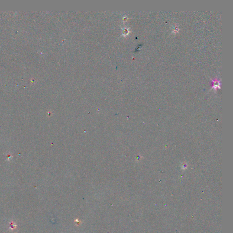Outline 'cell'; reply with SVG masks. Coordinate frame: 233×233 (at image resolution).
Masks as SVG:
<instances>
[{
	"mask_svg": "<svg viewBox=\"0 0 233 233\" xmlns=\"http://www.w3.org/2000/svg\"><path fill=\"white\" fill-rule=\"evenodd\" d=\"M213 84H212V87L214 89H216L217 88H220V85H221L220 81L218 79H215V80H212Z\"/></svg>",
	"mask_w": 233,
	"mask_h": 233,
	"instance_id": "1",
	"label": "cell"
}]
</instances>
